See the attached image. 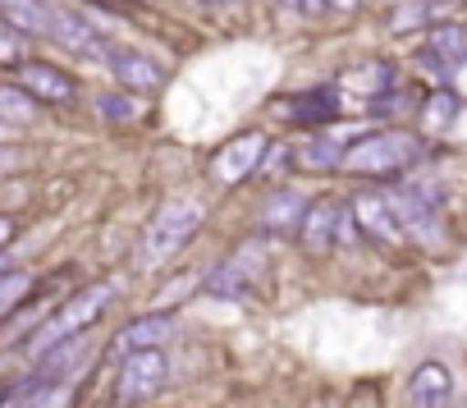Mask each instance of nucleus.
Here are the masks:
<instances>
[{
    "mask_svg": "<svg viewBox=\"0 0 467 408\" xmlns=\"http://www.w3.org/2000/svg\"><path fill=\"white\" fill-rule=\"evenodd\" d=\"M115 303V285L110 280H97V285H83L78 294H69L47 321H37L33 326V335H28V358H42L47 349H56V344H65V340H74V335H88L97 321H101V312Z\"/></svg>",
    "mask_w": 467,
    "mask_h": 408,
    "instance_id": "obj_1",
    "label": "nucleus"
},
{
    "mask_svg": "<svg viewBox=\"0 0 467 408\" xmlns=\"http://www.w3.org/2000/svg\"><path fill=\"white\" fill-rule=\"evenodd\" d=\"M421 156V142L403 129H380V133H362L344 147V161L339 170L344 174H362V179H389V174H403L412 170Z\"/></svg>",
    "mask_w": 467,
    "mask_h": 408,
    "instance_id": "obj_2",
    "label": "nucleus"
},
{
    "mask_svg": "<svg viewBox=\"0 0 467 408\" xmlns=\"http://www.w3.org/2000/svg\"><path fill=\"white\" fill-rule=\"evenodd\" d=\"M202 221H206V212H202L197 197H174V202H165V207L151 216V225H147L142 262H147V267L170 262L179 248H188V239L202 230Z\"/></svg>",
    "mask_w": 467,
    "mask_h": 408,
    "instance_id": "obj_3",
    "label": "nucleus"
},
{
    "mask_svg": "<svg viewBox=\"0 0 467 408\" xmlns=\"http://www.w3.org/2000/svg\"><path fill=\"white\" fill-rule=\"evenodd\" d=\"M170 381V362H165V349H133L119 358V371H115V394L124 403H142V399H156L161 385Z\"/></svg>",
    "mask_w": 467,
    "mask_h": 408,
    "instance_id": "obj_4",
    "label": "nucleus"
},
{
    "mask_svg": "<svg viewBox=\"0 0 467 408\" xmlns=\"http://www.w3.org/2000/svg\"><path fill=\"white\" fill-rule=\"evenodd\" d=\"M266 147H271V138L257 133V129H244V133L224 138V142L211 152V179H215V183H239V179L257 174L262 161H266Z\"/></svg>",
    "mask_w": 467,
    "mask_h": 408,
    "instance_id": "obj_5",
    "label": "nucleus"
},
{
    "mask_svg": "<svg viewBox=\"0 0 467 408\" xmlns=\"http://www.w3.org/2000/svg\"><path fill=\"white\" fill-rule=\"evenodd\" d=\"M394 212L408 230L412 244H426V248H444V225H440V212H435V197L431 188H417V183H399L389 193Z\"/></svg>",
    "mask_w": 467,
    "mask_h": 408,
    "instance_id": "obj_6",
    "label": "nucleus"
},
{
    "mask_svg": "<svg viewBox=\"0 0 467 408\" xmlns=\"http://www.w3.org/2000/svg\"><path fill=\"white\" fill-rule=\"evenodd\" d=\"M348 212H353L358 235L371 239L376 248H403V244H408V230H403V221H399V212H394L389 193H358Z\"/></svg>",
    "mask_w": 467,
    "mask_h": 408,
    "instance_id": "obj_7",
    "label": "nucleus"
},
{
    "mask_svg": "<svg viewBox=\"0 0 467 408\" xmlns=\"http://www.w3.org/2000/svg\"><path fill=\"white\" fill-rule=\"evenodd\" d=\"M51 42H60L69 56H83V60H106L110 56V37H101V28L88 19V15H78V10H51Z\"/></svg>",
    "mask_w": 467,
    "mask_h": 408,
    "instance_id": "obj_8",
    "label": "nucleus"
},
{
    "mask_svg": "<svg viewBox=\"0 0 467 408\" xmlns=\"http://www.w3.org/2000/svg\"><path fill=\"white\" fill-rule=\"evenodd\" d=\"M339 225H344L339 202H330V197L307 202L303 225H298V248H303V253H312V257L330 253V248H335V239H339Z\"/></svg>",
    "mask_w": 467,
    "mask_h": 408,
    "instance_id": "obj_9",
    "label": "nucleus"
},
{
    "mask_svg": "<svg viewBox=\"0 0 467 408\" xmlns=\"http://www.w3.org/2000/svg\"><path fill=\"white\" fill-rule=\"evenodd\" d=\"M106 69H110L115 83L129 88V92H156V88L165 83V69H161L147 51H133V47H110Z\"/></svg>",
    "mask_w": 467,
    "mask_h": 408,
    "instance_id": "obj_10",
    "label": "nucleus"
},
{
    "mask_svg": "<svg viewBox=\"0 0 467 408\" xmlns=\"http://www.w3.org/2000/svg\"><path fill=\"white\" fill-rule=\"evenodd\" d=\"M69 403H74V381H51L42 371L10 385L0 399V408H69Z\"/></svg>",
    "mask_w": 467,
    "mask_h": 408,
    "instance_id": "obj_11",
    "label": "nucleus"
},
{
    "mask_svg": "<svg viewBox=\"0 0 467 408\" xmlns=\"http://www.w3.org/2000/svg\"><path fill=\"white\" fill-rule=\"evenodd\" d=\"M262 267H266L262 248H244L234 262H224V267H215L206 276V294H215V298H248V285L257 280Z\"/></svg>",
    "mask_w": 467,
    "mask_h": 408,
    "instance_id": "obj_12",
    "label": "nucleus"
},
{
    "mask_svg": "<svg viewBox=\"0 0 467 408\" xmlns=\"http://www.w3.org/2000/svg\"><path fill=\"white\" fill-rule=\"evenodd\" d=\"M19 83H24L37 101H47V106H69V101L78 97V83H74L65 69L47 65V60H24V65H19Z\"/></svg>",
    "mask_w": 467,
    "mask_h": 408,
    "instance_id": "obj_13",
    "label": "nucleus"
},
{
    "mask_svg": "<svg viewBox=\"0 0 467 408\" xmlns=\"http://www.w3.org/2000/svg\"><path fill=\"white\" fill-rule=\"evenodd\" d=\"M303 212H307V197H303L298 188H275V193L262 202V230H266V235H298Z\"/></svg>",
    "mask_w": 467,
    "mask_h": 408,
    "instance_id": "obj_14",
    "label": "nucleus"
},
{
    "mask_svg": "<svg viewBox=\"0 0 467 408\" xmlns=\"http://www.w3.org/2000/svg\"><path fill=\"white\" fill-rule=\"evenodd\" d=\"M174 335V317H165V312H156V317H138V321H129L115 340H110V353L115 358H124V353H133V349H165V340Z\"/></svg>",
    "mask_w": 467,
    "mask_h": 408,
    "instance_id": "obj_15",
    "label": "nucleus"
},
{
    "mask_svg": "<svg viewBox=\"0 0 467 408\" xmlns=\"http://www.w3.org/2000/svg\"><path fill=\"white\" fill-rule=\"evenodd\" d=\"M285 115H289V120H303V124H335V120L344 115V97H339L335 88H312V92L289 97Z\"/></svg>",
    "mask_w": 467,
    "mask_h": 408,
    "instance_id": "obj_16",
    "label": "nucleus"
},
{
    "mask_svg": "<svg viewBox=\"0 0 467 408\" xmlns=\"http://www.w3.org/2000/svg\"><path fill=\"white\" fill-rule=\"evenodd\" d=\"M408 394H412V408H444L449 394H453V376L444 362H421L408 381Z\"/></svg>",
    "mask_w": 467,
    "mask_h": 408,
    "instance_id": "obj_17",
    "label": "nucleus"
},
{
    "mask_svg": "<svg viewBox=\"0 0 467 408\" xmlns=\"http://www.w3.org/2000/svg\"><path fill=\"white\" fill-rule=\"evenodd\" d=\"M33 362H37L33 371H42V376H51V381H74V376L88 367V335H74V340L47 349V353L33 358Z\"/></svg>",
    "mask_w": 467,
    "mask_h": 408,
    "instance_id": "obj_18",
    "label": "nucleus"
},
{
    "mask_svg": "<svg viewBox=\"0 0 467 408\" xmlns=\"http://www.w3.org/2000/svg\"><path fill=\"white\" fill-rule=\"evenodd\" d=\"M51 0H0V19H10L24 37H51Z\"/></svg>",
    "mask_w": 467,
    "mask_h": 408,
    "instance_id": "obj_19",
    "label": "nucleus"
},
{
    "mask_svg": "<svg viewBox=\"0 0 467 408\" xmlns=\"http://www.w3.org/2000/svg\"><path fill=\"white\" fill-rule=\"evenodd\" d=\"M42 115V101L24 83H0V120L5 124H33Z\"/></svg>",
    "mask_w": 467,
    "mask_h": 408,
    "instance_id": "obj_20",
    "label": "nucleus"
},
{
    "mask_svg": "<svg viewBox=\"0 0 467 408\" xmlns=\"http://www.w3.org/2000/svg\"><path fill=\"white\" fill-rule=\"evenodd\" d=\"M344 147L348 142H339V138H307L294 156H298V165H307V170H339V161H344Z\"/></svg>",
    "mask_w": 467,
    "mask_h": 408,
    "instance_id": "obj_21",
    "label": "nucleus"
},
{
    "mask_svg": "<svg viewBox=\"0 0 467 408\" xmlns=\"http://www.w3.org/2000/svg\"><path fill=\"white\" fill-rule=\"evenodd\" d=\"M426 47H431L440 60L462 65V60H467V28H458V24H435L431 37H426Z\"/></svg>",
    "mask_w": 467,
    "mask_h": 408,
    "instance_id": "obj_22",
    "label": "nucleus"
},
{
    "mask_svg": "<svg viewBox=\"0 0 467 408\" xmlns=\"http://www.w3.org/2000/svg\"><path fill=\"white\" fill-rule=\"evenodd\" d=\"M453 115H458V97L453 92H431L426 106H421V129L426 133H444L453 124Z\"/></svg>",
    "mask_w": 467,
    "mask_h": 408,
    "instance_id": "obj_23",
    "label": "nucleus"
},
{
    "mask_svg": "<svg viewBox=\"0 0 467 408\" xmlns=\"http://www.w3.org/2000/svg\"><path fill=\"white\" fill-rule=\"evenodd\" d=\"M28 294H33V276H28V271H19V267H10L5 276H0V317H10Z\"/></svg>",
    "mask_w": 467,
    "mask_h": 408,
    "instance_id": "obj_24",
    "label": "nucleus"
},
{
    "mask_svg": "<svg viewBox=\"0 0 467 408\" xmlns=\"http://www.w3.org/2000/svg\"><path fill=\"white\" fill-rule=\"evenodd\" d=\"M24 33L10 24V19H0V65H24V42H19Z\"/></svg>",
    "mask_w": 467,
    "mask_h": 408,
    "instance_id": "obj_25",
    "label": "nucleus"
},
{
    "mask_svg": "<svg viewBox=\"0 0 467 408\" xmlns=\"http://www.w3.org/2000/svg\"><path fill=\"white\" fill-rule=\"evenodd\" d=\"M97 110H101L106 120H133V115H138V101L124 97V92H106V97H97Z\"/></svg>",
    "mask_w": 467,
    "mask_h": 408,
    "instance_id": "obj_26",
    "label": "nucleus"
},
{
    "mask_svg": "<svg viewBox=\"0 0 467 408\" xmlns=\"http://www.w3.org/2000/svg\"><path fill=\"white\" fill-rule=\"evenodd\" d=\"M10 239H15V221L0 216V248H10Z\"/></svg>",
    "mask_w": 467,
    "mask_h": 408,
    "instance_id": "obj_27",
    "label": "nucleus"
},
{
    "mask_svg": "<svg viewBox=\"0 0 467 408\" xmlns=\"http://www.w3.org/2000/svg\"><path fill=\"white\" fill-rule=\"evenodd\" d=\"M330 10H358V0H326Z\"/></svg>",
    "mask_w": 467,
    "mask_h": 408,
    "instance_id": "obj_28",
    "label": "nucleus"
},
{
    "mask_svg": "<svg viewBox=\"0 0 467 408\" xmlns=\"http://www.w3.org/2000/svg\"><path fill=\"white\" fill-rule=\"evenodd\" d=\"M5 271H10V253H5V248H0V276H5Z\"/></svg>",
    "mask_w": 467,
    "mask_h": 408,
    "instance_id": "obj_29",
    "label": "nucleus"
},
{
    "mask_svg": "<svg viewBox=\"0 0 467 408\" xmlns=\"http://www.w3.org/2000/svg\"><path fill=\"white\" fill-rule=\"evenodd\" d=\"M197 5H234V0H197Z\"/></svg>",
    "mask_w": 467,
    "mask_h": 408,
    "instance_id": "obj_30",
    "label": "nucleus"
}]
</instances>
